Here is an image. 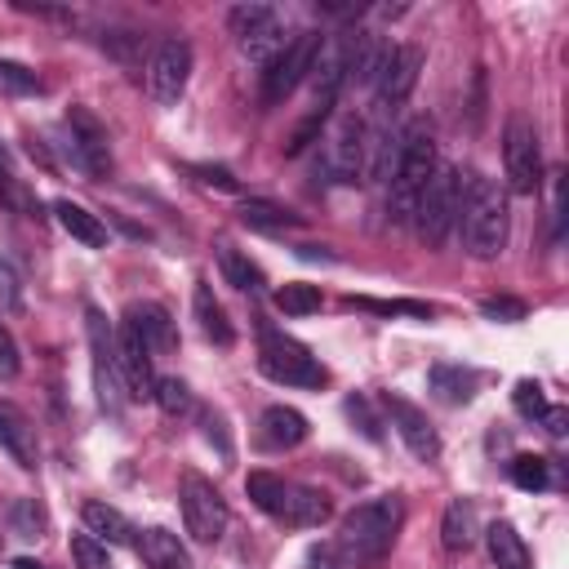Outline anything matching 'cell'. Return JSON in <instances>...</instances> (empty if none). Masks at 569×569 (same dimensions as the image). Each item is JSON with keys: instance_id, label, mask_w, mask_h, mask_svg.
<instances>
[{"instance_id": "1", "label": "cell", "mask_w": 569, "mask_h": 569, "mask_svg": "<svg viewBox=\"0 0 569 569\" xmlns=\"http://www.w3.org/2000/svg\"><path fill=\"white\" fill-rule=\"evenodd\" d=\"M453 227H458L462 249L471 258H498L507 249V231H511V213H507L502 187L493 178H485V173H467Z\"/></svg>"}, {"instance_id": "2", "label": "cell", "mask_w": 569, "mask_h": 569, "mask_svg": "<svg viewBox=\"0 0 569 569\" xmlns=\"http://www.w3.org/2000/svg\"><path fill=\"white\" fill-rule=\"evenodd\" d=\"M400 525H405L400 493H378V498H369V502H360L342 516L338 551L347 556V565H378L391 551Z\"/></svg>"}, {"instance_id": "3", "label": "cell", "mask_w": 569, "mask_h": 569, "mask_svg": "<svg viewBox=\"0 0 569 569\" xmlns=\"http://www.w3.org/2000/svg\"><path fill=\"white\" fill-rule=\"evenodd\" d=\"M431 169H436V133H431V124L422 116L405 120L400 124V156H396V173H391V191H387V218L396 227L413 222V204H418V191L431 178Z\"/></svg>"}, {"instance_id": "4", "label": "cell", "mask_w": 569, "mask_h": 569, "mask_svg": "<svg viewBox=\"0 0 569 569\" xmlns=\"http://www.w3.org/2000/svg\"><path fill=\"white\" fill-rule=\"evenodd\" d=\"M458 200H462V173L453 164H436L413 204V231L427 249H440L449 240L458 222Z\"/></svg>"}, {"instance_id": "5", "label": "cell", "mask_w": 569, "mask_h": 569, "mask_svg": "<svg viewBox=\"0 0 569 569\" xmlns=\"http://www.w3.org/2000/svg\"><path fill=\"white\" fill-rule=\"evenodd\" d=\"M258 369L284 387H325L329 382V369L298 338L276 333V329H262V338H258Z\"/></svg>"}, {"instance_id": "6", "label": "cell", "mask_w": 569, "mask_h": 569, "mask_svg": "<svg viewBox=\"0 0 569 569\" xmlns=\"http://www.w3.org/2000/svg\"><path fill=\"white\" fill-rule=\"evenodd\" d=\"M227 27H231V36H236L240 53H244L253 67H262V71H267V67L280 58V49L289 44L280 13H276L271 4H258V0L236 4V9L227 13Z\"/></svg>"}, {"instance_id": "7", "label": "cell", "mask_w": 569, "mask_h": 569, "mask_svg": "<svg viewBox=\"0 0 569 569\" xmlns=\"http://www.w3.org/2000/svg\"><path fill=\"white\" fill-rule=\"evenodd\" d=\"M178 507H182V525L196 542H218L231 511H227V498L213 489V480H204L200 471H187L182 485H178Z\"/></svg>"}, {"instance_id": "8", "label": "cell", "mask_w": 569, "mask_h": 569, "mask_svg": "<svg viewBox=\"0 0 569 569\" xmlns=\"http://www.w3.org/2000/svg\"><path fill=\"white\" fill-rule=\"evenodd\" d=\"M320 44H325L320 31H298V36H289V44L280 49V58L262 71V102H267V107H280V102L311 76V62H316Z\"/></svg>"}, {"instance_id": "9", "label": "cell", "mask_w": 569, "mask_h": 569, "mask_svg": "<svg viewBox=\"0 0 569 569\" xmlns=\"http://www.w3.org/2000/svg\"><path fill=\"white\" fill-rule=\"evenodd\" d=\"M84 320H89V347H93V391H98V409L120 418L124 413V382H120V369H116V333L107 329V316L98 307H84Z\"/></svg>"}, {"instance_id": "10", "label": "cell", "mask_w": 569, "mask_h": 569, "mask_svg": "<svg viewBox=\"0 0 569 569\" xmlns=\"http://www.w3.org/2000/svg\"><path fill=\"white\" fill-rule=\"evenodd\" d=\"M62 151L71 156V164L89 178H102L111 169V147H107V129L98 124L93 111L71 107L62 116Z\"/></svg>"}, {"instance_id": "11", "label": "cell", "mask_w": 569, "mask_h": 569, "mask_svg": "<svg viewBox=\"0 0 569 569\" xmlns=\"http://www.w3.org/2000/svg\"><path fill=\"white\" fill-rule=\"evenodd\" d=\"M502 169H507V187L516 196H533L538 182H542V151H538V133L525 116H511L507 120V133H502Z\"/></svg>"}, {"instance_id": "12", "label": "cell", "mask_w": 569, "mask_h": 569, "mask_svg": "<svg viewBox=\"0 0 569 569\" xmlns=\"http://www.w3.org/2000/svg\"><path fill=\"white\" fill-rule=\"evenodd\" d=\"M187 80H191V44L178 40V36L160 40V44L151 49V58H147V93H151L160 107H169V102L182 98Z\"/></svg>"}, {"instance_id": "13", "label": "cell", "mask_w": 569, "mask_h": 569, "mask_svg": "<svg viewBox=\"0 0 569 569\" xmlns=\"http://www.w3.org/2000/svg\"><path fill=\"white\" fill-rule=\"evenodd\" d=\"M396 156H400V124L396 111H373V120L365 124V151H360V173L369 182H391L396 173Z\"/></svg>"}, {"instance_id": "14", "label": "cell", "mask_w": 569, "mask_h": 569, "mask_svg": "<svg viewBox=\"0 0 569 569\" xmlns=\"http://www.w3.org/2000/svg\"><path fill=\"white\" fill-rule=\"evenodd\" d=\"M360 151H365V120L360 116H338L333 129L325 133V169L333 182H356L360 173Z\"/></svg>"}, {"instance_id": "15", "label": "cell", "mask_w": 569, "mask_h": 569, "mask_svg": "<svg viewBox=\"0 0 569 569\" xmlns=\"http://www.w3.org/2000/svg\"><path fill=\"white\" fill-rule=\"evenodd\" d=\"M418 71H422V49L418 44H396L391 58H387V67H382V76H378V84H373V107L396 111L413 93Z\"/></svg>"}, {"instance_id": "16", "label": "cell", "mask_w": 569, "mask_h": 569, "mask_svg": "<svg viewBox=\"0 0 569 569\" xmlns=\"http://www.w3.org/2000/svg\"><path fill=\"white\" fill-rule=\"evenodd\" d=\"M116 369H120V382H124L129 400H151V391H156L151 351H147V342L133 333L129 320H120V329H116Z\"/></svg>"}, {"instance_id": "17", "label": "cell", "mask_w": 569, "mask_h": 569, "mask_svg": "<svg viewBox=\"0 0 569 569\" xmlns=\"http://www.w3.org/2000/svg\"><path fill=\"white\" fill-rule=\"evenodd\" d=\"M382 405H387V413H391V427L400 431L405 449H409L418 462H431V458L440 453V436H436V427L427 422V413H422L413 400L396 396V391H387V396H382Z\"/></svg>"}, {"instance_id": "18", "label": "cell", "mask_w": 569, "mask_h": 569, "mask_svg": "<svg viewBox=\"0 0 569 569\" xmlns=\"http://www.w3.org/2000/svg\"><path fill=\"white\" fill-rule=\"evenodd\" d=\"M347 84V36H325L316 62H311V89H316V111L329 116L338 93Z\"/></svg>"}, {"instance_id": "19", "label": "cell", "mask_w": 569, "mask_h": 569, "mask_svg": "<svg viewBox=\"0 0 569 569\" xmlns=\"http://www.w3.org/2000/svg\"><path fill=\"white\" fill-rule=\"evenodd\" d=\"M0 449H4L18 467H27V471H36V462H40L36 427H31V418H27L13 400H0Z\"/></svg>"}, {"instance_id": "20", "label": "cell", "mask_w": 569, "mask_h": 569, "mask_svg": "<svg viewBox=\"0 0 569 569\" xmlns=\"http://www.w3.org/2000/svg\"><path fill=\"white\" fill-rule=\"evenodd\" d=\"M124 320L133 325V333L147 342L151 356H164L178 347V329H173V316L160 307V302H129L124 307Z\"/></svg>"}, {"instance_id": "21", "label": "cell", "mask_w": 569, "mask_h": 569, "mask_svg": "<svg viewBox=\"0 0 569 569\" xmlns=\"http://www.w3.org/2000/svg\"><path fill=\"white\" fill-rule=\"evenodd\" d=\"M307 431L311 427L293 405H267L258 418V445L262 449H293L307 440Z\"/></svg>"}, {"instance_id": "22", "label": "cell", "mask_w": 569, "mask_h": 569, "mask_svg": "<svg viewBox=\"0 0 569 569\" xmlns=\"http://www.w3.org/2000/svg\"><path fill=\"white\" fill-rule=\"evenodd\" d=\"M133 551H138V560H142L147 569H191V556H187V547L178 542V533H169V529H160V525L142 529V533L133 538Z\"/></svg>"}, {"instance_id": "23", "label": "cell", "mask_w": 569, "mask_h": 569, "mask_svg": "<svg viewBox=\"0 0 569 569\" xmlns=\"http://www.w3.org/2000/svg\"><path fill=\"white\" fill-rule=\"evenodd\" d=\"M276 520L293 525V529L325 525V520H329V498H325L320 489H307V485H284V498H280Z\"/></svg>"}, {"instance_id": "24", "label": "cell", "mask_w": 569, "mask_h": 569, "mask_svg": "<svg viewBox=\"0 0 569 569\" xmlns=\"http://www.w3.org/2000/svg\"><path fill=\"white\" fill-rule=\"evenodd\" d=\"M80 520H84V533H93L98 542H133V525L111 507V502H102V498H89L84 507H80Z\"/></svg>"}, {"instance_id": "25", "label": "cell", "mask_w": 569, "mask_h": 569, "mask_svg": "<svg viewBox=\"0 0 569 569\" xmlns=\"http://www.w3.org/2000/svg\"><path fill=\"white\" fill-rule=\"evenodd\" d=\"M485 542H489V560H493L498 569H533L529 547H525V538L516 533L511 520H493V525L485 529Z\"/></svg>"}, {"instance_id": "26", "label": "cell", "mask_w": 569, "mask_h": 569, "mask_svg": "<svg viewBox=\"0 0 569 569\" xmlns=\"http://www.w3.org/2000/svg\"><path fill=\"white\" fill-rule=\"evenodd\" d=\"M53 213H58V222H62V231H67L71 240H80V244H89V249L107 244V227H102V218L89 213L84 204H76V200H53Z\"/></svg>"}, {"instance_id": "27", "label": "cell", "mask_w": 569, "mask_h": 569, "mask_svg": "<svg viewBox=\"0 0 569 569\" xmlns=\"http://www.w3.org/2000/svg\"><path fill=\"white\" fill-rule=\"evenodd\" d=\"M196 320H200V333L209 338V342H218V347H231L236 342V329H231V320H227V311H222V302L213 298V289L200 280L196 284Z\"/></svg>"}, {"instance_id": "28", "label": "cell", "mask_w": 569, "mask_h": 569, "mask_svg": "<svg viewBox=\"0 0 569 569\" xmlns=\"http://www.w3.org/2000/svg\"><path fill=\"white\" fill-rule=\"evenodd\" d=\"M476 533H480L476 507H471L467 498H453V502L445 507V520H440V542H445V551H467V547L476 542Z\"/></svg>"}, {"instance_id": "29", "label": "cell", "mask_w": 569, "mask_h": 569, "mask_svg": "<svg viewBox=\"0 0 569 569\" xmlns=\"http://www.w3.org/2000/svg\"><path fill=\"white\" fill-rule=\"evenodd\" d=\"M218 271H222V280H227L231 289H240V293H262V289H267L262 267L249 262V258H244L240 249H231V244L218 249Z\"/></svg>"}, {"instance_id": "30", "label": "cell", "mask_w": 569, "mask_h": 569, "mask_svg": "<svg viewBox=\"0 0 569 569\" xmlns=\"http://www.w3.org/2000/svg\"><path fill=\"white\" fill-rule=\"evenodd\" d=\"M240 222L253 227V231H289V227H302V213L276 204V200H244L240 204Z\"/></svg>"}, {"instance_id": "31", "label": "cell", "mask_w": 569, "mask_h": 569, "mask_svg": "<svg viewBox=\"0 0 569 569\" xmlns=\"http://www.w3.org/2000/svg\"><path fill=\"white\" fill-rule=\"evenodd\" d=\"M427 382H431V391H436L445 405H467L471 391H476V373L462 369V365H436V369L427 373Z\"/></svg>"}, {"instance_id": "32", "label": "cell", "mask_w": 569, "mask_h": 569, "mask_svg": "<svg viewBox=\"0 0 569 569\" xmlns=\"http://www.w3.org/2000/svg\"><path fill=\"white\" fill-rule=\"evenodd\" d=\"M4 525H9V533L13 538H44V529H49V511L36 502V498H13L9 507H4Z\"/></svg>"}, {"instance_id": "33", "label": "cell", "mask_w": 569, "mask_h": 569, "mask_svg": "<svg viewBox=\"0 0 569 569\" xmlns=\"http://www.w3.org/2000/svg\"><path fill=\"white\" fill-rule=\"evenodd\" d=\"M511 485L525 493H542L551 485V462L538 453H516L511 458Z\"/></svg>"}, {"instance_id": "34", "label": "cell", "mask_w": 569, "mask_h": 569, "mask_svg": "<svg viewBox=\"0 0 569 569\" xmlns=\"http://www.w3.org/2000/svg\"><path fill=\"white\" fill-rule=\"evenodd\" d=\"M244 493H249V502H253L258 511L276 516V511H280V498H284V480H280L276 471H249V476H244Z\"/></svg>"}, {"instance_id": "35", "label": "cell", "mask_w": 569, "mask_h": 569, "mask_svg": "<svg viewBox=\"0 0 569 569\" xmlns=\"http://www.w3.org/2000/svg\"><path fill=\"white\" fill-rule=\"evenodd\" d=\"M320 302H325L320 289H316V284H302V280L276 289V307H280L284 316H311V311H320Z\"/></svg>"}, {"instance_id": "36", "label": "cell", "mask_w": 569, "mask_h": 569, "mask_svg": "<svg viewBox=\"0 0 569 569\" xmlns=\"http://www.w3.org/2000/svg\"><path fill=\"white\" fill-rule=\"evenodd\" d=\"M347 307H356V311H373V316H418V320H427L431 316V307L427 302H413V298H347Z\"/></svg>"}, {"instance_id": "37", "label": "cell", "mask_w": 569, "mask_h": 569, "mask_svg": "<svg viewBox=\"0 0 569 569\" xmlns=\"http://www.w3.org/2000/svg\"><path fill=\"white\" fill-rule=\"evenodd\" d=\"M44 89V80L31 71V67H22V62H13V58H0V93H40Z\"/></svg>"}, {"instance_id": "38", "label": "cell", "mask_w": 569, "mask_h": 569, "mask_svg": "<svg viewBox=\"0 0 569 569\" xmlns=\"http://www.w3.org/2000/svg\"><path fill=\"white\" fill-rule=\"evenodd\" d=\"M511 405H516V413H520V418L538 422V418L547 413V391H542V382H533V378H520V382L511 387Z\"/></svg>"}, {"instance_id": "39", "label": "cell", "mask_w": 569, "mask_h": 569, "mask_svg": "<svg viewBox=\"0 0 569 569\" xmlns=\"http://www.w3.org/2000/svg\"><path fill=\"white\" fill-rule=\"evenodd\" d=\"M151 400L164 409V413H187L191 409V387L182 382V378H156V391H151Z\"/></svg>"}, {"instance_id": "40", "label": "cell", "mask_w": 569, "mask_h": 569, "mask_svg": "<svg viewBox=\"0 0 569 569\" xmlns=\"http://www.w3.org/2000/svg\"><path fill=\"white\" fill-rule=\"evenodd\" d=\"M71 560L76 569H111L107 542H98L93 533H71Z\"/></svg>"}, {"instance_id": "41", "label": "cell", "mask_w": 569, "mask_h": 569, "mask_svg": "<svg viewBox=\"0 0 569 569\" xmlns=\"http://www.w3.org/2000/svg\"><path fill=\"white\" fill-rule=\"evenodd\" d=\"M22 311V276L9 258H0V316Z\"/></svg>"}, {"instance_id": "42", "label": "cell", "mask_w": 569, "mask_h": 569, "mask_svg": "<svg viewBox=\"0 0 569 569\" xmlns=\"http://www.w3.org/2000/svg\"><path fill=\"white\" fill-rule=\"evenodd\" d=\"M480 316H485V320H498V325H516V320L529 316V307H525L520 298L498 293V298H485V302H480Z\"/></svg>"}, {"instance_id": "43", "label": "cell", "mask_w": 569, "mask_h": 569, "mask_svg": "<svg viewBox=\"0 0 569 569\" xmlns=\"http://www.w3.org/2000/svg\"><path fill=\"white\" fill-rule=\"evenodd\" d=\"M347 418L360 422V436H365V440H373V445L382 440V422L373 418V409H369L365 396H347Z\"/></svg>"}, {"instance_id": "44", "label": "cell", "mask_w": 569, "mask_h": 569, "mask_svg": "<svg viewBox=\"0 0 569 569\" xmlns=\"http://www.w3.org/2000/svg\"><path fill=\"white\" fill-rule=\"evenodd\" d=\"M187 173H196L204 187H218V191H236V178H231V169H222V164H187Z\"/></svg>"}, {"instance_id": "45", "label": "cell", "mask_w": 569, "mask_h": 569, "mask_svg": "<svg viewBox=\"0 0 569 569\" xmlns=\"http://www.w3.org/2000/svg\"><path fill=\"white\" fill-rule=\"evenodd\" d=\"M18 365H22L18 342H13V333L0 325V378H13V373H18Z\"/></svg>"}, {"instance_id": "46", "label": "cell", "mask_w": 569, "mask_h": 569, "mask_svg": "<svg viewBox=\"0 0 569 569\" xmlns=\"http://www.w3.org/2000/svg\"><path fill=\"white\" fill-rule=\"evenodd\" d=\"M538 422H542V431H547L551 440H565V431H569V409H565V405H547V413H542Z\"/></svg>"}, {"instance_id": "47", "label": "cell", "mask_w": 569, "mask_h": 569, "mask_svg": "<svg viewBox=\"0 0 569 569\" xmlns=\"http://www.w3.org/2000/svg\"><path fill=\"white\" fill-rule=\"evenodd\" d=\"M204 436H209V440H218L222 458H231V440H227V427H222V418H218V413H204Z\"/></svg>"}, {"instance_id": "48", "label": "cell", "mask_w": 569, "mask_h": 569, "mask_svg": "<svg viewBox=\"0 0 569 569\" xmlns=\"http://www.w3.org/2000/svg\"><path fill=\"white\" fill-rule=\"evenodd\" d=\"M307 569H342V560H338L333 547H311L307 551Z\"/></svg>"}, {"instance_id": "49", "label": "cell", "mask_w": 569, "mask_h": 569, "mask_svg": "<svg viewBox=\"0 0 569 569\" xmlns=\"http://www.w3.org/2000/svg\"><path fill=\"white\" fill-rule=\"evenodd\" d=\"M298 258H307V262H333V253L325 244H298Z\"/></svg>"}, {"instance_id": "50", "label": "cell", "mask_w": 569, "mask_h": 569, "mask_svg": "<svg viewBox=\"0 0 569 569\" xmlns=\"http://www.w3.org/2000/svg\"><path fill=\"white\" fill-rule=\"evenodd\" d=\"M13 569H44V565H40V560H31V556H18V560H13Z\"/></svg>"}]
</instances>
